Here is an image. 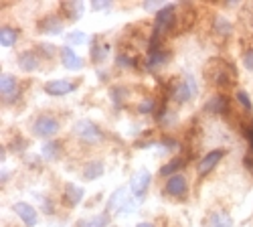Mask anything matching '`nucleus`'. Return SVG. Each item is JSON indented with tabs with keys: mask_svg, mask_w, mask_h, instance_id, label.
Masks as SVG:
<instances>
[{
	"mask_svg": "<svg viewBox=\"0 0 253 227\" xmlns=\"http://www.w3.org/2000/svg\"><path fill=\"white\" fill-rule=\"evenodd\" d=\"M73 136L79 142L87 144V146H95V144H99L103 140V130L91 120H79L73 126Z\"/></svg>",
	"mask_w": 253,
	"mask_h": 227,
	"instance_id": "3",
	"label": "nucleus"
},
{
	"mask_svg": "<svg viewBox=\"0 0 253 227\" xmlns=\"http://www.w3.org/2000/svg\"><path fill=\"white\" fill-rule=\"evenodd\" d=\"M144 8H148V10H154V8H158V10H160V8H162V4H160V2H156V0H148V2L144 4Z\"/></svg>",
	"mask_w": 253,
	"mask_h": 227,
	"instance_id": "39",
	"label": "nucleus"
},
{
	"mask_svg": "<svg viewBox=\"0 0 253 227\" xmlns=\"http://www.w3.org/2000/svg\"><path fill=\"white\" fill-rule=\"evenodd\" d=\"M158 124H160V126H172V124H176V112L174 110H170V108H168V106H164V108H160V112H158Z\"/></svg>",
	"mask_w": 253,
	"mask_h": 227,
	"instance_id": "28",
	"label": "nucleus"
},
{
	"mask_svg": "<svg viewBox=\"0 0 253 227\" xmlns=\"http://www.w3.org/2000/svg\"><path fill=\"white\" fill-rule=\"evenodd\" d=\"M211 69H213L211 79H213L215 86H231L235 81V71H233V67H231L229 63L219 61V67H211Z\"/></svg>",
	"mask_w": 253,
	"mask_h": 227,
	"instance_id": "13",
	"label": "nucleus"
},
{
	"mask_svg": "<svg viewBox=\"0 0 253 227\" xmlns=\"http://www.w3.org/2000/svg\"><path fill=\"white\" fill-rule=\"evenodd\" d=\"M110 45L105 43V41H101L99 37H95L93 39V45H91V51H89V57H91V61L95 65H99V63H103L105 59H108V55H110Z\"/></svg>",
	"mask_w": 253,
	"mask_h": 227,
	"instance_id": "18",
	"label": "nucleus"
},
{
	"mask_svg": "<svg viewBox=\"0 0 253 227\" xmlns=\"http://www.w3.org/2000/svg\"><path fill=\"white\" fill-rule=\"evenodd\" d=\"M12 211L16 213V217L23 221L27 227H35L39 223V211L33 207L31 203H25V201H16L12 205Z\"/></svg>",
	"mask_w": 253,
	"mask_h": 227,
	"instance_id": "8",
	"label": "nucleus"
},
{
	"mask_svg": "<svg viewBox=\"0 0 253 227\" xmlns=\"http://www.w3.org/2000/svg\"><path fill=\"white\" fill-rule=\"evenodd\" d=\"M116 65H118L120 69H130V67L136 65V61H134V57H130L128 53H120V55L116 57Z\"/></svg>",
	"mask_w": 253,
	"mask_h": 227,
	"instance_id": "33",
	"label": "nucleus"
},
{
	"mask_svg": "<svg viewBox=\"0 0 253 227\" xmlns=\"http://www.w3.org/2000/svg\"><path fill=\"white\" fill-rule=\"evenodd\" d=\"M59 57H61L63 67L71 69V71H79V69H83V65H85V61H83V59L73 51V47H69V45H65V47L59 49Z\"/></svg>",
	"mask_w": 253,
	"mask_h": 227,
	"instance_id": "12",
	"label": "nucleus"
},
{
	"mask_svg": "<svg viewBox=\"0 0 253 227\" xmlns=\"http://www.w3.org/2000/svg\"><path fill=\"white\" fill-rule=\"evenodd\" d=\"M110 97H112V101H114L116 108H122V104H124L126 99H128V91H126L122 86H116V88H112Z\"/></svg>",
	"mask_w": 253,
	"mask_h": 227,
	"instance_id": "29",
	"label": "nucleus"
},
{
	"mask_svg": "<svg viewBox=\"0 0 253 227\" xmlns=\"http://www.w3.org/2000/svg\"><path fill=\"white\" fill-rule=\"evenodd\" d=\"M112 6V2L110 0H95V2L91 4V8L95 10V12H99V10H105V8H110Z\"/></svg>",
	"mask_w": 253,
	"mask_h": 227,
	"instance_id": "37",
	"label": "nucleus"
},
{
	"mask_svg": "<svg viewBox=\"0 0 253 227\" xmlns=\"http://www.w3.org/2000/svg\"><path fill=\"white\" fill-rule=\"evenodd\" d=\"M20 95V84L18 77L12 73H2L0 75V97L4 104H14Z\"/></svg>",
	"mask_w": 253,
	"mask_h": 227,
	"instance_id": "6",
	"label": "nucleus"
},
{
	"mask_svg": "<svg viewBox=\"0 0 253 227\" xmlns=\"http://www.w3.org/2000/svg\"><path fill=\"white\" fill-rule=\"evenodd\" d=\"M41 199V209L45 215H53L55 213V203L51 201V197H39Z\"/></svg>",
	"mask_w": 253,
	"mask_h": 227,
	"instance_id": "35",
	"label": "nucleus"
},
{
	"mask_svg": "<svg viewBox=\"0 0 253 227\" xmlns=\"http://www.w3.org/2000/svg\"><path fill=\"white\" fill-rule=\"evenodd\" d=\"M176 25V6L174 4H164L154 18V27H152V39H150V47L148 53L160 49L158 41L162 39V35H166L168 31H172V27Z\"/></svg>",
	"mask_w": 253,
	"mask_h": 227,
	"instance_id": "1",
	"label": "nucleus"
},
{
	"mask_svg": "<svg viewBox=\"0 0 253 227\" xmlns=\"http://www.w3.org/2000/svg\"><path fill=\"white\" fill-rule=\"evenodd\" d=\"M245 138H247L249 148H251V152H253V124H249V126L245 128Z\"/></svg>",
	"mask_w": 253,
	"mask_h": 227,
	"instance_id": "38",
	"label": "nucleus"
},
{
	"mask_svg": "<svg viewBox=\"0 0 253 227\" xmlns=\"http://www.w3.org/2000/svg\"><path fill=\"white\" fill-rule=\"evenodd\" d=\"M207 227H233V217L225 211H215L209 215Z\"/></svg>",
	"mask_w": 253,
	"mask_h": 227,
	"instance_id": "25",
	"label": "nucleus"
},
{
	"mask_svg": "<svg viewBox=\"0 0 253 227\" xmlns=\"http://www.w3.org/2000/svg\"><path fill=\"white\" fill-rule=\"evenodd\" d=\"M103 173H105V169H103V162H101V160H89V162L83 164V169H81L83 181H95V179H99Z\"/></svg>",
	"mask_w": 253,
	"mask_h": 227,
	"instance_id": "20",
	"label": "nucleus"
},
{
	"mask_svg": "<svg viewBox=\"0 0 253 227\" xmlns=\"http://www.w3.org/2000/svg\"><path fill=\"white\" fill-rule=\"evenodd\" d=\"M154 110H156V99L154 97H144L138 104V114H142V116H148Z\"/></svg>",
	"mask_w": 253,
	"mask_h": 227,
	"instance_id": "31",
	"label": "nucleus"
},
{
	"mask_svg": "<svg viewBox=\"0 0 253 227\" xmlns=\"http://www.w3.org/2000/svg\"><path fill=\"white\" fill-rule=\"evenodd\" d=\"M235 97H237V101L245 108V112H251L253 110V104H251V99H249V95H247V91H243V90H239L237 93H235Z\"/></svg>",
	"mask_w": 253,
	"mask_h": 227,
	"instance_id": "34",
	"label": "nucleus"
},
{
	"mask_svg": "<svg viewBox=\"0 0 253 227\" xmlns=\"http://www.w3.org/2000/svg\"><path fill=\"white\" fill-rule=\"evenodd\" d=\"M229 108V99L225 95H213L211 99H207L205 104V112L209 116H223Z\"/></svg>",
	"mask_w": 253,
	"mask_h": 227,
	"instance_id": "17",
	"label": "nucleus"
},
{
	"mask_svg": "<svg viewBox=\"0 0 253 227\" xmlns=\"http://www.w3.org/2000/svg\"><path fill=\"white\" fill-rule=\"evenodd\" d=\"M227 154V150L225 148H217V150H211L199 164H197V173H199V177H207L211 171H213L217 164L221 162V158Z\"/></svg>",
	"mask_w": 253,
	"mask_h": 227,
	"instance_id": "11",
	"label": "nucleus"
},
{
	"mask_svg": "<svg viewBox=\"0 0 253 227\" xmlns=\"http://www.w3.org/2000/svg\"><path fill=\"white\" fill-rule=\"evenodd\" d=\"M126 199H128V189L126 187H120V189H116L114 193H112V197H110V201H108V211L105 213H118L120 211V207L126 203Z\"/></svg>",
	"mask_w": 253,
	"mask_h": 227,
	"instance_id": "22",
	"label": "nucleus"
},
{
	"mask_svg": "<svg viewBox=\"0 0 253 227\" xmlns=\"http://www.w3.org/2000/svg\"><path fill=\"white\" fill-rule=\"evenodd\" d=\"M63 29H65V25H63V18L57 16V14H49V16L39 20V31L43 33V35L57 37V35L63 33Z\"/></svg>",
	"mask_w": 253,
	"mask_h": 227,
	"instance_id": "14",
	"label": "nucleus"
},
{
	"mask_svg": "<svg viewBox=\"0 0 253 227\" xmlns=\"http://www.w3.org/2000/svg\"><path fill=\"white\" fill-rule=\"evenodd\" d=\"M184 167V158H180V156H176V158H172L170 162H166L164 167L160 169V177H166V179H170V177H174V175H178V171Z\"/></svg>",
	"mask_w": 253,
	"mask_h": 227,
	"instance_id": "27",
	"label": "nucleus"
},
{
	"mask_svg": "<svg viewBox=\"0 0 253 227\" xmlns=\"http://www.w3.org/2000/svg\"><path fill=\"white\" fill-rule=\"evenodd\" d=\"M59 130H61V122L53 114H39L31 126L33 136L43 138V140H53V136H57Z\"/></svg>",
	"mask_w": 253,
	"mask_h": 227,
	"instance_id": "2",
	"label": "nucleus"
},
{
	"mask_svg": "<svg viewBox=\"0 0 253 227\" xmlns=\"http://www.w3.org/2000/svg\"><path fill=\"white\" fill-rule=\"evenodd\" d=\"M199 93V86H197V81L195 77L184 71L182 73V79L176 81V84L172 86V91H170V99L176 101V104H186L191 97H195Z\"/></svg>",
	"mask_w": 253,
	"mask_h": 227,
	"instance_id": "4",
	"label": "nucleus"
},
{
	"mask_svg": "<svg viewBox=\"0 0 253 227\" xmlns=\"http://www.w3.org/2000/svg\"><path fill=\"white\" fill-rule=\"evenodd\" d=\"M213 31L219 35V37H229V35H233V23H231L229 18L225 16H215L213 20Z\"/></svg>",
	"mask_w": 253,
	"mask_h": 227,
	"instance_id": "26",
	"label": "nucleus"
},
{
	"mask_svg": "<svg viewBox=\"0 0 253 227\" xmlns=\"http://www.w3.org/2000/svg\"><path fill=\"white\" fill-rule=\"evenodd\" d=\"M75 81L71 79H53V81H47L45 84V93L47 95H53V97H59V95H67L71 91H75Z\"/></svg>",
	"mask_w": 253,
	"mask_h": 227,
	"instance_id": "10",
	"label": "nucleus"
},
{
	"mask_svg": "<svg viewBox=\"0 0 253 227\" xmlns=\"http://www.w3.org/2000/svg\"><path fill=\"white\" fill-rule=\"evenodd\" d=\"M188 193V181L184 175H174L170 179H166V184H164V195L172 197V199H182L184 195Z\"/></svg>",
	"mask_w": 253,
	"mask_h": 227,
	"instance_id": "7",
	"label": "nucleus"
},
{
	"mask_svg": "<svg viewBox=\"0 0 253 227\" xmlns=\"http://www.w3.org/2000/svg\"><path fill=\"white\" fill-rule=\"evenodd\" d=\"M136 227H156V225H154V223H150V221H140Z\"/></svg>",
	"mask_w": 253,
	"mask_h": 227,
	"instance_id": "40",
	"label": "nucleus"
},
{
	"mask_svg": "<svg viewBox=\"0 0 253 227\" xmlns=\"http://www.w3.org/2000/svg\"><path fill=\"white\" fill-rule=\"evenodd\" d=\"M37 51H39L41 57H47V59H53V57L59 53V49H57L53 43H39V45H37Z\"/></svg>",
	"mask_w": 253,
	"mask_h": 227,
	"instance_id": "32",
	"label": "nucleus"
},
{
	"mask_svg": "<svg viewBox=\"0 0 253 227\" xmlns=\"http://www.w3.org/2000/svg\"><path fill=\"white\" fill-rule=\"evenodd\" d=\"M65 41L69 47H77V45H83L87 41V35L83 31H71L69 35H65Z\"/></svg>",
	"mask_w": 253,
	"mask_h": 227,
	"instance_id": "30",
	"label": "nucleus"
},
{
	"mask_svg": "<svg viewBox=\"0 0 253 227\" xmlns=\"http://www.w3.org/2000/svg\"><path fill=\"white\" fill-rule=\"evenodd\" d=\"M77 227H110V213H95L91 217L79 219Z\"/></svg>",
	"mask_w": 253,
	"mask_h": 227,
	"instance_id": "24",
	"label": "nucleus"
},
{
	"mask_svg": "<svg viewBox=\"0 0 253 227\" xmlns=\"http://www.w3.org/2000/svg\"><path fill=\"white\" fill-rule=\"evenodd\" d=\"M243 65H245V69L253 71V49H249V51L243 53Z\"/></svg>",
	"mask_w": 253,
	"mask_h": 227,
	"instance_id": "36",
	"label": "nucleus"
},
{
	"mask_svg": "<svg viewBox=\"0 0 253 227\" xmlns=\"http://www.w3.org/2000/svg\"><path fill=\"white\" fill-rule=\"evenodd\" d=\"M61 12L67 20H79L83 14V2H75V0H69V2H63L61 4Z\"/></svg>",
	"mask_w": 253,
	"mask_h": 227,
	"instance_id": "23",
	"label": "nucleus"
},
{
	"mask_svg": "<svg viewBox=\"0 0 253 227\" xmlns=\"http://www.w3.org/2000/svg\"><path fill=\"white\" fill-rule=\"evenodd\" d=\"M83 191L79 184L75 182H65V187H63V193H61V203L65 205V207H77V205L83 201Z\"/></svg>",
	"mask_w": 253,
	"mask_h": 227,
	"instance_id": "9",
	"label": "nucleus"
},
{
	"mask_svg": "<svg viewBox=\"0 0 253 227\" xmlns=\"http://www.w3.org/2000/svg\"><path fill=\"white\" fill-rule=\"evenodd\" d=\"M168 61H170V51L166 49H156L152 53H148V59H146V69L148 71H156L162 69Z\"/></svg>",
	"mask_w": 253,
	"mask_h": 227,
	"instance_id": "16",
	"label": "nucleus"
},
{
	"mask_svg": "<svg viewBox=\"0 0 253 227\" xmlns=\"http://www.w3.org/2000/svg\"><path fill=\"white\" fill-rule=\"evenodd\" d=\"M16 43H18V29L10 25H2V29H0V45H2V49H10Z\"/></svg>",
	"mask_w": 253,
	"mask_h": 227,
	"instance_id": "21",
	"label": "nucleus"
},
{
	"mask_svg": "<svg viewBox=\"0 0 253 227\" xmlns=\"http://www.w3.org/2000/svg\"><path fill=\"white\" fill-rule=\"evenodd\" d=\"M61 154H63V142H59V140H47L43 144V148H41V156L47 162L57 160Z\"/></svg>",
	"mask_w": 253,
	"mask_h": 227,
	"instance_id": "19",
	"label": "nucleus"
},
{
	"mask_svg": "<svg viewBox=\"0 0 253 227\" xmlns=\"http://www.w3.org/2000/svg\"><path fill=\"white\" fill-rule=\"evenodd\" d=\"M16 63L23 71H37L41 67V57L37 51H31V49H25L20 51L18 57H16Z\"/></svg>",
	"mask_w": 253,
	"mask_h": 227,
	"instance_id": "15",
	"label": "nucleus"
},
{
	"mask_svg": "<svg viewBox=\"0 0 253 227\" xmlns=\"http://www.w3.org/2000/svg\"><path fill=\"white\" fill-rule=\"evenodd\" d=\"M150 182H152V175L148 169H140L132 175L130 179V191L134 195V199L138 203H142L146 199V193H148V187H150Z\"/></svg>",
	"mask_w": 253,
	"mask_h": 227,
	"instance_id": "5",
	"label": "nucleus"
}]
</instances>
